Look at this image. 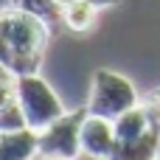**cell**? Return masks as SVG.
<instances>
[{
    "label": "cell",
    "mask_w": 160,
    "mask_h": 160,
    "mask_svg": "<svg viewBox=\"0 0 160 160\" xmlns=\"http://www.w3.org/2000/svg\"><path fill=\"white\" fill-rule=\"evenodd\" d=\"M160 152V101L138 104L115 121V149L110 160H158Z\"/></svg>",
    "instance_id": "obj_2"
},
{
    "label": "cell",
    "mask_w": 160,
    "mask_h": 160,
    "mask_svg": "<svg viewBox=\"0 0 160 160\" xmlns=\"http://www.w3.org/2000/svg\"><path fill=\"white\" fill-rule=\"evenodd\" d=\"M135 107H138V90L127 76H121L115 70H107V68L93 73L90 98H87V112L90 115L118 121L121 115H127Z\"/></svg>",
    "instance_id": "obj_3"
},
{
    "label": "cell",
    "mask_w": 160,
    "mask_h": 160,
    "mask_svg": "<svg viewBox=\"0 0 160 160\" xmlns=\"http://www.w3.org/2000/svg\"><path fill=\"white\" fill-rule=\"evenodd\" d=\"M39 155V132L34 129H17V132H0V160H34Z\"/></svg>",
    "instance_id": "obj_7"
},
{
    "label": "cell",
    "mask_w": 160,
    "mask_h": 160,
    "mask_svg": "<svg viewBox=\"0 0 160 160\" xmlns=\"http://www.w3.org/2000/svg\"><path fill=\"white\" fill-rule=\"evenodd\" d=\"M73 160H104V158H93V155H84V152H82L79 158H73Z\"/></svg>",
    "instance_id": "obj_15"
},
{
    "label": "cell",
    "mask_w": 160,
    "mask_h": 160,
    "mask_svg": "<svg viewBox=\"0 0 160 160\" xmlns=\"http://www.w3.org/2000/svg\"><path fill=\"white\" fill-rule=\"evenodd\" d=\"M17 8L39 17L45 25H65V8L56 0H17Z\"/></svg>",
    "instance_id": "obj_8"
},
{
    "label": "cell",
    "mask_w": 160,
    "mask_h": 160,
    "mask_svg": "<svg viewBox=\"0 0 160 160\" xmlns=\"http://www.w3.org/2000/svg\"><path fill=\"white\" fill-rule=\"evenodd\" d=\"M155 98H158V101H160V96H155Z\"/></svg>",
    "instance_id": "obj_17"
},
{
    "label": "cell",
    "mask_w": 160,
    "mask_h": 160,
    "mask_svg": "<svg viewBox=\"0 0 160 160\" xmlns=\"http://www.w3.org/2000/svg\"><path fill=\"white\" fill-rule=\"evenodd\" d=\"M87 115L84 110L65 112L59 121H53L48 129L39 132V155H59V158H79L82 155V121Z\"/></svg>",
    "instance_id": "obj_5"
},
{
    "label": "cell",
    "mask_w": 160,
    "mask_h": 160,
    "mask_svg": "<svg viewBox=\"0 0 160 160\" xmlns=\"http://www.w3.org/2000/svg\"><path fill=\"white\" fill-rule=\"evenodd\" d=\"M25 115H22V107L17 101L0 107V132H17V129H25Z\"/></svg>",
    "instance_id": "obj_10"
},
{
    "label": "cell",
    "mask_w": 160,
    "mask_h": 160,
    "mask_svg": "<svg viewBox=\"0 0 160 160\" xmlns=\"http://www.w3.org/2000/svg\"><path fill=\"white\" fill-rule=\"evenodd\" d=\"M87 3H93L96 8H104V6H115L118 0H87Z\"/></svg>",
    "instance_id": "obj_13"
},
{
    "label": "cell",
    "mask_w": 160,
    "mask_h": 160,
    "mask_svg": "<svg viewBox=\"0 0 160 160\" xmlns=\"http://www.w3.org/2000/svg\"><path fill=\"white\" fill-rule=\"evenodd\" d=\"M112 149H115V121L87 112L82 121V152L110 160Z\"/></svg>",
    "instance_id": "obj_6"
},
{
    "label": "cell",
    "mask_w": 160,
    "mask_h": 160,
    "mask_svg": "<svg viewBox=\"0 0 160 160\" xmlns=\"http://www.w3.org/2000/svg\"><path fill=\"white\" fill-rule=\"evenodd\" d=\"M96 14H98V8H96L93 3H87V0H76L73 6L65 8V25H68L70 31H87V28H93Z\"/></svg>",
    "instance_id": "obj_9"
},
{
    "label": "cell",
    "mask_w": 160,
    "mask_h": 160,
    "mask_svg": "<svg viewBox=\"0 0 160 160\" xmlns=\"http://www.w3.org/2000/svg\"><path fill=\"white\" fill-rule=\"evenodd\" d=\"M48 37L51 25L22 8L0 14V65L14 76L37 73L45 56Z\"/></svg>",
    "instance_id": "obj_1"
},
{
    "label": "cell",
    "mask_w": 160,
    "mask_h": 160,
    "mask_svg": "<svg viewBox=\"0 0 160 160\" xmlns=\"http://www.w3.org/2000/svg\"><path fill=\"white\" fill-rule=\"evenodd\" d=\"M11 8H17V0H0V14H6Z\"/></svg>",
    "instance_id": "obj_12"
},
{
    "label": "cell",
    "mask_w": 160,
    "mask_h": 160,
    "mask_svg": "<svg viewBox=\"0 0 160 160\" xmlns=\"http://www.w3.org/2000/svg\"><path fill=\"white\" fill-rule=\"evenodd\" d=\"M56 3H59V6H62V8H68V6H73V3H76V0H56Z\"/></svg>",
    "instance_id": "obj_16"
},
{
    "label": "cell",
    "mask_w": 160,
    "mask_h": 160,
    "mask_svg": "<svg viewBox=\"0 0 160 160\" xmlns=\"http://www.w3.org/2000/svg\"><path fill=\"white\" fill-rule=\"evenodd\" d=\"M34 160H70V158H59V155H37Z\"/></svg>",
    "instance_id": "obj_14"
},
{
    "label": "cell",
    "mask_w": 160,
    "mask_h": 160,
    "mask_svg": "<svg viewBox=\"0 0 160 160\" xmlns=\"http://www.w3.org/2000/svg\"><path fill=\"white\" fill-rule=\"evenodd\" d=\"M11 101H17V76L0 65V107L11 104Z\"/></svg>",
    "instance_id": "obj_11"
},
{
    "label": "cell",
    "mask_w": 160,
    "mask_h": 160,
    "mask_svg": "<svg viewBox=\"0 0 160 160\" xmlns=\"http://www.w3.org/2000/svg\"><path fill=\"white\" fill-rule=\"evenodd\" d=\"M17 104L22 107L25 124L34 132L48 129L53 121H59L65 115V104L59 101V96L53 93V87L45 79H39L37 73L17 76Z\"/></svg>",
    "instance_id": "obj_4"
}]
</instances>
